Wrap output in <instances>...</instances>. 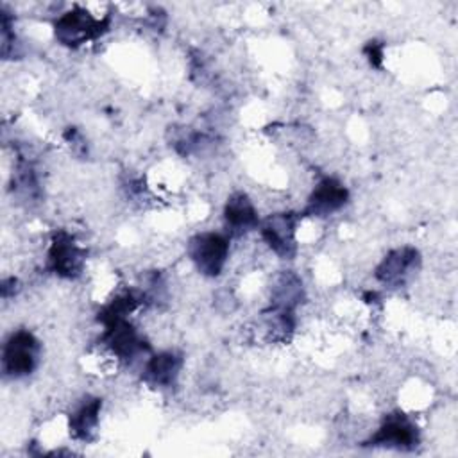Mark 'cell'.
<instances>
[{"instance_id": "4", "label": "cell", "mask_w": 458, "mask_h": 458, "mask_svg": "<svg viewBox=\"0 0 458 458\" xmlns=\"http://www.w3.org/2000/svg\"><path fill=\"white\" fill-rule=\"evenodd\" d=\"M419 435L415 424L406 415H388L377 431L370 437V445L392 447V449H411L417 445Z\"/></svg>"}, {"instance_id": "10", "label": "cell", "mask_w": 458, "mask_h": 458, "mask_svg": "<svg viewBox=\"0 0 458 458\" xmlns=\"http://www.w3.org/2000/svg\"><path fill=\"white\" fill-rule=\"evenodd\" d=\"M182 369V358L172 351H165L159 354H154L145 363V381H148L154 386H172L175 379L179 377Z\"/></svg>"}, {"instance_id": "8", "label": "cell", "mask_w": 458, "mask_h": 458, "mask_svg": "<svg viewBox=\"0 0 458 458\" xmlns=\"http://www.w3.org/2000/svg\"><path fill=\"white\" fill-rule=\"evenodd\" d=\"M347 197L349 193L342 182H338L336 179L326 177L315 186L308 200V211L317 216L331 215L333 211L340 209L347 202Z\"/></svg>"}, {"instance_id": "5", "label": "cell", "mask_w": 458, "mask_h": 458, "mask_svg": "<svg viewBox=\"0 0 458 458\" xmlns=\"http://www.w3.org/2000/svg\"><path fill=\"white\" fill-rule=\"evenodd\" d=\"M100 20L84 11H70L57 18L55 36L64 45L75 47L100 34Z\"/></svg>"}, {"instance_id": "2", "label": "cell", "mask_w": 458, "mask_h": 458, "mask_svg": "<svg viewBox=\"0 0 458 458\" xmlns=\"http://www.w3.org/2000/svg\"><path fill=\"white\" fill-rule=\"evenodd\" d=\"M188 252L200 274L215 277L225 267L229 256V240L220 233H200L190 240Z\"/></svg>"}, {"instance_id": "9", "label": "cell", "mask_w": 458, "mask_h": 458, "mask_svg": "<svg viewBox=\"0 0 458 458\" xmlns=\"http://www.w3.org/2000/svg\"><path fill=\"white\" fill-rule=\"evenodd\" d=\"M224 218L227 231L233 234H243L258 227L259 218L252 200L245 193H234L224 209Z\"/></svg>"}, {"instance_id": "6", "label": "cell", "mask_w": 458, "mask_h": 458, "mask_svg": "<svg viewBox=\"0 0 458 458\" xmlns=\"http://www.w3.org/2000/svg\"><path fill=\"white\" fill-rule=\"evenodd\" d=\"M261 236L276 254L292 256L295 250V218L290 213L272 215L261 224Z\"/></svg>"}, {"instance_id": "1", "label": "cell", "mask_w": 458, "mask_h": 458, "mask_svg": "<svg viewBox=\"0 0 458 458\" xmlns=\"http://www.w3.org/2000/svg\"><path fill=\"white\" fill-rule=\"evenodd\" d=\"M39 340L30 331L11 333L2 347V372L13 379L29 376L39 361Z\"/></svg>"}, {"instance_id": "3", "label": "cell", "mask_w": 458, "mask_h": 458, "mask_svg": "<svg viewBox=\"0 0 458 458\" xmlns=\"http://www.w3.org/2000/svg\"><path fill=\"white\" fill-rule=\"evenodd\" d=\"M84 252L68 233H57L48 249V267L63 277H75L81 274Z\"/></svg>"}, {"instance_id": "7", "label": "cell", "mask_w": 458, "mask_h": 458, "mask_svg": "<svg viewBox=\"0 0 458 458\" xmlns=\"http://www.w3.org/2000/svg\"><path fill=\"white\" fill-rule=\"evenodd\" d=\"M417 263H419V254L415 249L411 247L395 249L388 256H385V259L379 263V267L376 268V277L385 284L399 286L413 274V270L417 268Z\"/></svg>"}, {"instance_id": "11", "label": "cell", "mask_w": 458, "mask_h": 458, "mask_svg": "<svg viewBox=\"0 0 458 458\" xmlns=\"http://www.w3.org/2000/svg\"><path fill=\"white\" fill-rule=\"evenodd\" d=\"M100 406V399H88L70 415V433L73 435V438L84 442L93 438L98 428Z\"/></svg>"}]
</instances>
